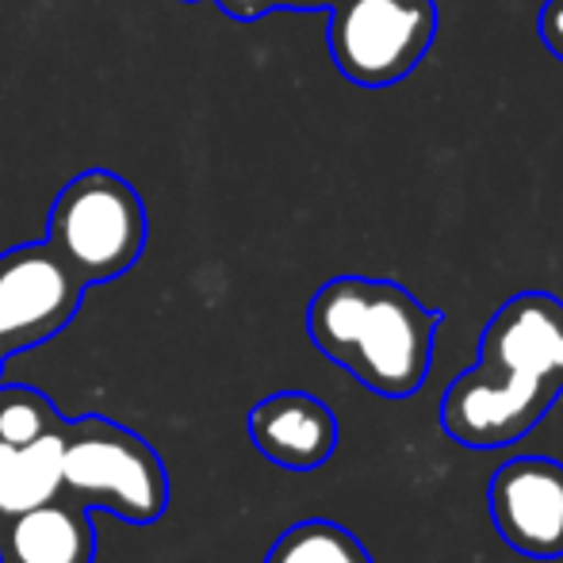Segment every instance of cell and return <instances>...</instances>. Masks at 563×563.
<instances>
[{
  "instance_id": "obj_5",
  "label": "cell",
  "mask_w": 563,
  "mask_h": 563,
  "mask_svg": "<svg viewBox=\"0 0 563 563\" xmlns=\"http://www.w3.org/2000/svg\"><path fill=\"white\" fill-rule=\"evenodd\" d=\"M563 395L560 379L518 376V372L495 368L475 361L467 372L445 387L438 407V422L456 445L490 452L518 445L549 418Z\"/></svg>"
},
{
  "instance_id": "obj_11",
  "label": "cell",
  "mask_w": 563,
  "mask_h": 563,
  "mask_svg": "<svg viewBox=\"0 0 563 563\" xmlns=\"http://www.w3.org/2000/svg\"><path fill=\"white\" fill-rule=\"evenodd\" d=\"M62 495V430L31 445L0 441V521H12L23 510H35Z\"/></svg>"
},
{
  "instance_id": "obj_10",
  "label": "cell",
  "mask_w": 563,
  "mask_h": 563,
  "mask_svg": "<svg viewBox=\"0 0 563 563\" xmlns=\"http://www.w3.org/2000/svg\"><path fill=\"white\" fill-rule=\"evenodd\" d=\"M92 521L85 506L66 495L0 521V563H92Z\"/></svg>"
},
{
  "instance_id": "obj_3",
  "label": "cell",
  "mask_w": 563,
  "mask_h": 563,
  "mask_svg": "<svg viewBox=\"0 0 563 563\" xmlns=\"http://www.w3.org/2000/svg\"><path fill=\"white\" fill-rule=\"evenodd\" d=\"M62 483L66 498L131 526H154L169 506L162 456L134 430L97 415L62 426Z\"/></svg>"
},
{
  "instance_id": "obj_16",
  "label": "cell",
  "mask_w": 563,
  "mask_h": 563,
  "mask_svg": "<svg viewBox=\"0 0 563 563\" xmlns=\"http://www.w3.org/2000/svg\"><path fill=\"white\" fill-rule=\"evenodd\" d=\"M338 0H273V8H284V12H330Z\"/></svg>"
},
{
  "instance_id": "obj_2",
  "label": "cell",
  "mask_w": 563,
  "mask_h": 563,
  "mask_svg": "<svg viewBox=\"0 0 563 563\" xmlns=\"http://www.w3.org/2000/svg\"><path fill=\"white\" fill-rule=\"evenodd\" d=\"M43 242L85 288L108 284L146 250V203L119 173L85 169L54 196Z\"/></svg>"
},
{
  "instance_id": "obj_15",
  "label": "cell",
  "mask_w": 563,
  "mask_h": 563,
  "mask_svg": "<svg viewBox=\"0 0 563 563\" xmlns=\"http://www.w3.org/2000/svg\"><path fill=\"white\" fill-rule=\"evenodd\" d=\"M216 4L223 8L230 20H242V23H253V20H261V15L276 12L273 0H216Z\"/></svg>"
},
{
  "instance_id": "obj_6",
  "label": "cell",
  "mask_w": 563,
  "mask_h": 563,
  "mask_svg": "<svg viewBox=\"0 0 563 563\" xmlns=\"http://www.w3.org/2000/svg\"><path fill=\"white\" fill-rule=\"evenodd\" d=\"M81 299L85 284L46 242L0 253V372L15 353L62 334L81 311Z\"/></svg>"
},
{
  "instance_id": "obj_7",
  "label": "cell",
  "mask_w": 563,
  "mask_h": 563,
  "mask_svg": "<svg viewBox=\"0 0 563 563\" xmlns=\"http://www.w3.org/2000/svg\"><path fill=\"white\" fill-rule=\"evenodd\" d=\"M490 521L506 549L529 560L563 556V464L518 456L503 464L487 490Z\"/></svg>"
},
{
  "instance_id": "obj_14",
  "label": "cell",
  "mask_w": 563,
  "mask_h": 563,
  "mask_svg": "<svg viewBox=\"0 0 563 563\" xmlns=\"http://www.w3.org/2000/svg\"><path fill=\"white\" fill-rule=\"evenodd\" d=\"M537 35L549 46V54L563 62V0H544L537 12Z\"/></svg>"
},
{
  "instance_id": "obj_8",
  "label": "cell",
  "mask_w": 563,
  "mask_h": 563,
  "mask_svg": "<svg viewBox=\"0 0 563 563\" xmlns=\"http://www.w3.org/2000/svg\"><path fill=\"white\" fill-rule=\"evenodd\" d=\"M479 361L563 384V303L549 291H521L506 299L483 330Z\"/></svg>"
},
{
  "instance_id": "obj_9",
  "label": "cell",
  "mask_w": 563,
  "mask_h": 563,
  "mask_svg": "<svg viewBox=\"0 0 563 563\" xmlns=\"http://www.w3.org/2000/svg\"><path fill=\"white\" fill-rule=\"evenodd\" d=\"M253 449L288 472L322 467L338 449V418L322 399L307 391H276L261 399L245 418Z\"/></svg>"
},
{
  "instance_id": "obj_13",
  "label": "cell",
  "mask_w": 563,
  "mask_h": 563,
  "mask_svg": "<svg viewBox=\"0 0 563 563\" xmlns=\"http://www.w3.org/2000/svg\"><path fill=\"white\" fill-rule=\"evenodd\" d=\"M66 418L58 415L51 399L35 387L4 384L0 387V441L8 445H31V441L58 433Z\"/></svg>"
},
{
  "instance_id": "obj_1",
  "label": "cell",
  "mask_w": 563,
  "mask_h": 563,
  "mask_svg": "<svg viewBox=\"0 0 563 563\" xmlns=\"http://www.w3.org/2000/svg\"><path fill=\"white\" fill-rule=\"evenodd\" d=\"M441 319L395 280L334 276L311 296L307 334L372 395L410 399L430 379Z\"/></svg>"
},
{
  "instance_id": "obj_12",
  "label": "cell",
  "mask_w": 563,
  "mask_h": 563,
  "mask_svg": "<svg viewBox=\"0 0 563 563\" xmlns=\"http://www.w3.org/2000/svg\"><path fill=\"white\" fill-rule=\"evenodd\" d=\"M265 563H376L361 541L338 521H299L284 529L276 544L268 549Z\"/></svg>"
},
{
  "instance_id": "obj_4",
  "label": "cell",
  "mask_w": 563,
  "mask_h": 563,
  "mask_svg": "<svg viewBox=\"0 0 563 563\" xmlns=\"http://www.w3.org/2000/svg\"><path fill=\"white\" fill-rule=\"evenodd\" d=\"M330 58L345 81L387 89L415 74L438 38L433 0H338L330 8Z\"/></svg>"
}]
</instances>
